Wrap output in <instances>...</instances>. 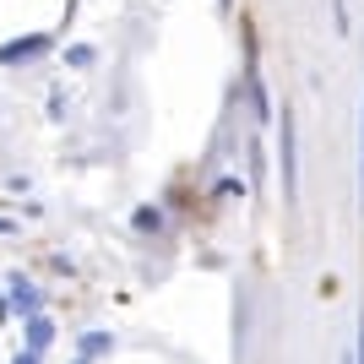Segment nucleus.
Wrapping results in <instances>:
<instances>
[{"instance_id":"nucleus-2","label":"nucleus","mask_w":364,"mask_h":364,"mask_svg":"<svg viewBox=\"0 0 364 364\" xmlns=\"http://www.w3.org/2000/svg\"><path fill=\"white\" fill-rule=\"evenodd\" d=\"M11 310H16V316H38V294H33V283L11 277Z\"/></svg>"},{"instance_id":"nucleus-3","label":"nucleus","mask_w":364,"mask_h":364,"mask_svg":"<svg viewBox=\"0 0 364 364\" xmlns=\"http://www.w3.org/2000/svg\"><path fill=\"white\" fill-rule=\"evenodd\" d=\"M49 337H55V326H49L44 316H28V353H44Z\"/></svg>"},{"instance_id":"nucleus-6","label":"nucleus","mask_w":364,"mask_h":364,"mask_svg":"<svg viewBox=\"0 0 364 364\" xmlns=\"http://www.w3.org/2000/svg\"><path fill=\"white\" fill-rule=\"evenodd\" d=\"M359 158H364V125H359ZM359 201H364V168H359Z\"/></svg>"},{"instance_id":"nucleus-5","label":"nucleus","mask_w":364,"mask_h":364,"mask_svg":"<svg viewBox=\"0 0 364 364\" xmlns=\"http://www.w3.org/2000/svg\"><path fill=\"white\" fill-rule=\"evenodd\" d=\"M82 353H109V337H104V332H92V337H82Z\"/></svg>"},{"instance_id":"nucleus-7","label":"nucleus","mask_w":364,"mask_h":364,"mask_svg":"<svg viewBox=\"0 0 364 364\" xmlns=\"http://www.w3.org/2000/svg\"><path fill=\"white\" fill-rule=\"evenodd\" d=\"M11 364H38V353H16V359Z\"/></svg>"},{"instance_id":"nucleus-1","label":"nucleus","mask_w":364,"mask_h":364,"mask_svg":"<svg viewBox=\"0 0 364 364\" xmlns=\"http://www.w3.org/2000/svg\"><path fill=\"white\" fill-rule=\"evenodd\" d=\"M283 191L299 196V168H294V114L283 109Z\"/></svg>"},{"instance_id":"nucleus-4","label":"nucleus","mask_w":364,"mask_h":364,"mask_svg":"<svg viewBox=\"0 0 364 364\" xmlns=\"http://www.w3.org/2000/svg\"><path fill=\"white\" fill-rule=\"evenodd\" d=\"M38 49H44V38H28V44H6V49H0V65H6V60H22V55H38Z\"/></svg>"}]
</instances>
